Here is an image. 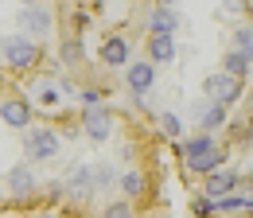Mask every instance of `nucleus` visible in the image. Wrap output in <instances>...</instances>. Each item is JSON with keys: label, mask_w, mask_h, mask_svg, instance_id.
Listing matches in <instances>:
<instances>
[{"label": "nucleus", "mask_w": 253, "mask_h": 218, "mask_svg": "<svg viewBox=\"0 0 253 218\" xmlns=\"http://www.w3.org/2000/svg\"><path fill=\"white\" fill-rule=\"evenodd\" d=\"M179 152H183V160H187V168H191V172H199V175H211V172H218L222 160H226V152H222L218 144L211 140V132H203V136L187 140Z\"/></svg>", "instance_id": "nucleus-1"}, {"label": "nucleus", "mask_w": 253, "mask_h": 218, "mask_svg": "<svg viewBox=\"0 0 253 218\" xmlns=\"http://www.w3.org/2000/svg\"><path fill=\"white\" fill-rule=\"evenodd\" d=\"M24 152L32 156V160H55L59 156V136H55V129H47V125H35L24 132Z\"/></svg>", "instance_id": "nucleus-2"}, {"label": "nucleus", "mask_w": 253, "mask_h": 218, "mask_svg": "<svg viewBox=\"0 0 253 218\" xmlns=\"http://www.w3.org/2000/svg\"><path fill=\"white\" fill-rule=\"evenodd\" d=\"M4 59L12 70H32L35 62H39V47H35L32 39H24V35H8L4 39Z\"/></svg>", "instance_id": "nucleus-3"}, {"label": "nucleus", "mask_w": 253, "mask_h": 218, "mask_svg": "<svg viewBox=\"0 0 253 218\" xmlns=\"http://www.w3.org/2000/svg\"><path fill=\"white\" fill-rule=\"evenodd\" d=\"M203 90H207V97H214V105L226 109L230 101L242 97V82L230 78V74H207V78H203Z\"/></svg>", "instance_id": "nucleus-4"}, {"label": "nucleus", "mask_w": 253, "mask_h": 218, "mask_svg": "<svg viewBox=\"0 0 253 218\" xmlns=\"http://www.w3.org/2000/svg\"><path fill=\"white\" fill-rule=\"evenodd\" d=\"M0 117H4L8 129H28V121H32L28 97H8V101H0Z\"/></svg>", "instance_id": "nucleus-5"}, {"label": "nucleus", "mask_w": 253, "mask_h": 218, "mask_svg": "<svg viewBox=\"0 0 253 218\" xmlns=\"http://www.w3.org/2000/svg\"><path fill=\"white\" fill-rule=\"evenodd\" d=\"M20 28H24V35H47L51 31V12L43 4H28L20 12Z\"/></svg>", "instance_id": "nucleus-6"}, {"label": "nucleus", "mask_w": 253, "mask_h": 218, "mask_svg": "<svg viewBox=\"0 0 253 218\" xmlns=\"http://www.w3.org/2000/svg\"><path fill=\"white\" fill-rule=\"evenodd\" d=\"M125 78H128V86H132L136 93H148V90H152V82H156V66H152L148 59H144V62H132Z\"/></svg>", "instance_id": "nucleus-7"}, {"label": "nucleus", "mask_w": 253, "mask_h": 218, "mask_svg": "<svg viewBox=\"0 0 253 218\" xmlns=\"http://www.w3.org/2000/svg\"><path fill=\"white\" fill-rule=\"evenodd\" d=\"M234 187H238V175L218 168V172L207 175V195H203V199H211V203H214V199H226V191H234Z\"/></svg>", "instance_id": "nucleus-8"}, {"label": "nucleus", "mask_w": 253, "mask_h": 218, "mask_svg": "<svg viewBox=\"0 0 253 218\" xmlns=\"http://www.w3.org/2000/svg\"><path fill=\"white\" fill-rule=\"evenodd\" d=\"M8 191H12L16 199H28V195L35 191V175L24 168V164H16V168L8 172Z\"/></svg>", "instance_id": "nucleus-9"}, {"label": "nucleus", "mask_w": 253, "mask_h": 218, "mask_svg": "<svg viewBox=\"0 0 253 218\" xmlns=\"http://www.w3.org/2000/svg\"><path fill=\"white\" fill-rule=\"evenodd\" d=\"M148 59L152 62H171L175 59V39H171V35H148Z\"/></svg>", "instance_id": "nucleus-10"}, {"label": "nucleus", "mask_w": 253, "mask_h": 218, "mask_svg": "<svg viewBox=\"0 0 253 218\" xmlns=\"http://www.w3.org/2000/svg\"><path fill=\"white\" fill-rule=\"evenodd\" d=\"M175 28H179V16H175L171 8H156V12L148 16V31H152V35H171Z\"/></svg>", "instance_id": "nucleus-11"}, {"label": "nucleus", "mask_w": 253, "mask_h": 218, "mask_svg": "<svg viewBox=\"0 0 253 218\" xmlns=\"http://www.w3.org/2000/svg\"><path fill=\"white\" fill-rule=\"evenodd\" d=\"M86 132L94 136V140H105L109 136V109H86Z\"/></svg>", "instance_id": "nucleus-12"}, {"label": "nucleus", "mask_w": 253, "mask_h": 218, "mask_svg": "<svg viewBox=\"0 0 253 218\" xmlns=\"http://www.w3.org/2000/svg\"><path fill=\"white\" fill-rule=\"evenodd\" d=\"M128 59V43L121 35H113V39H105V47H101V62L105 66H121Z\"/></svg>", "instance_id": "nucleus-13"}, {"label": "nucleus", "mask_w": 253, "mask_h": 218, "mask_svg": "<svg viewBox=\"0 0 253 218\" xmlns=\"http://www.w3.org/2000/svg\"><path fill=\"white\" fill-rule=\"evenodd\" d=\"M70 195H90L94 191V172L90 168H74V175H70V183H63Z\"/></svg>", "instance_id": "nucleus-14"}, {"label": "nucleus", "mask_w": 253, "mask_h": 218, "mask_svg": "<svg viewBox=\"0 0 253 218\" xmlns=\"http://www.w3.org/2000/svg\"><path fill=\"white\" fill-rule=\"evenodd\" d=\"M222 66H226V70H222V74H230V78H238V82H242V78H246V74H250V59H242V55H238V51H230V55H226V59H222Z\"/></svg>", "instance_id": "nucleus-15"}, {"label": "nucleus", "mask_w": 253, "mask_h": 218, "mask_svg": "<svg viewBox=\"0 0 253 218\" xmlns=\"http://www.w3.org/2000/svg\"><path fill=\"white\" fill-rule=\"evenodd\" d=\"M234 51H238L242 59H253V28H242L234 35Z\"/></svg>", "instance_id": "nucleus-16"}, {"label": "nucleus", "mask_w": 253, "mask_h": 218, "mask_svg": "<svg viewBox=\"0 0 253 218\" xmlns=\"http://www.w3.org/2000/svg\"><path fill=\"white\" fill-rule=\"evenodd\" d=\"M222 121H226V109L222 105H207L203 109V129H218Z\"/></svg>", "instance_id": "nucleus-17"}, {"label": "nucleus", "mask_w": 253, "mask_h": 218, "mask_svg": "<svg viewBox=\"0 0 253 218\" xmlns=\"http://www.w3.org/2000/svg\"><path fill=\"white\" fill-rule=\"evenodd\" d=\"M121 187H125V195H140V187H144V179H140V172H128L125 179H121Z\"/></svg>", "instance_id": "nucleus-18"}, {"label": "nucleus", "mask_w": 253, "mask_h": 218, "mask_svg": "<svg viewBox=\"0 0 253 218\" xmlns=\"http://www.w3.org/2000/svg\"><path fill=\"white\" fill-rule=\"evenodd\" d=\"M160 125H164V132H168V136H179V129H183L175 113H164V117H160Z\"/></svg>", "instance_id": "nucleus-19"}, {"label": "nucleus", "mask_w": 253, "mask_h": 218, "mask_svg": "<svg viewBox=\"0 0 253 218\" xmlns=\"http://www.w3.org/2000/svg\"><path fill=\"white\" fill-rule=\"evenodd\" d=\"M230 132H234V140H250V136H253L250 121H234V125H230Z\"/></svg>", "instance_id": "nucleus-20"}, {"label": "nucleus", "mask_w": 253, "mask_h": 218, "mask_svg": "<svg viewBox=\"0 0 253 218\" xmlns=\"http://www.w3.org/2000/svg\"><path fill=\"white\" fill-rule=\"evenodd\" d=\"M105 218H132V211H128V203H113V207H105Z\"/></svg>", "instance_id": "nucleus-21"}, {"label": "nucleus", "mask_w": 253, "mask_h": 218, "mask_svg": "<svg viewBox=\"0 0 253 218\" xmlns=\"http://www.w3.org/2000/svg\"><path fill=\"white\" fill-rule=\"evenodd\" d=\"M101 101V90H82V109H97Z\"/></svg>", "instance_id": "nucleus-22"}, {"label": "nucleus", "mask_w": 253, "mask_h": 218, "mask_svg": "<svg viewBox=\"0 0 253 218\" xmlns=\"http://www.w3.org/2000/svg\"><path fill=\"white\" fill-rule=\"evenodd\" d=\"M39 97H43V105H59V90H55V86H43Z\"/></svg>", "instance_id": "nucleus-23"}, {"label": "nucleus", "mask_w": 253, "mask_h": 218, "mask_svg": "<svg viewBox=\"0 0 253 218\" xmlns=\"http://www.w3.org/2000/svg\"><path fill=\"white\" fill-rule=\"evenodd\" d=\"M78 55H82V47H78V43H66V47H63V59L66 62H74Z\"/></svg>", "instance_id": "nucleus-24"}, {"label": "nucleus", "mask_w": 253, "mask_h": 218, "mask_svg": "<svg viewBox=\"0 0 253 218\" xmlns=\"http://www.w3.org/2000/svg\"><path fill=\"white\" fill-rule=\"evenodd\" d=\"M195 215H199V218L211 215V199H199V203H195Z\"/></svg>", "instance_id": "nucleus-25"}, {"label": "nucleus", "mask_w": 253, "mask_h": 218, "mask_svg": "<svg viewBox=\"0 0 253 218\" xmlns=\"http://www.w3.org/2000/svg\"><path fill=\"white\" fill-rule=\"evenodd\" d=\"M246 8V0H226V12H242Z\"/></svg>", "instance_id": "nucleus-26"}, {"label": "nucleus", "mask_w": 253, "mask_h": 218, "mask_svg": "<svg viewBox=\"0 0 253 218\" xmlns=\"http://www.w3.org/2000/svg\"><path fill=\"white\" fill-rule=\"evenodd\" d=\"M168 4H175V0H160V8H168Z\"/></svg>", "instance_id": "nucleus-27"}, {"label": "nucleus", "mask_w": 253, "mask_h": 218, "mask_svg": "<svg viewBox=\"0 0 253 218\" xmlns=\"http://www.w3.org/2000/svg\"><path fill=\"white\" fill-rule=\"evenodd\" d=\"M39 218H59V215H51V211H47V215H39Z\"/></svg>", "instance_id": "nucleus-28"}, {"label": "nucleus", "mask_w": 253, "mask_h": 218, "mask_svg": "<svg viewBox=\"0 0 253 218\" xmlns=\"http://www.w3.org/2000/svg\"><path fill=\"white\" fill-rule=\"evenodd\" d=\"M250 109H253V97H250Z\"/></svg>", "instance_id": "nucleus-29"}]
</instances>
